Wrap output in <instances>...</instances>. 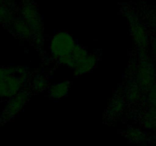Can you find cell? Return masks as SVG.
<instances>
[{
    "mask_svg": "<svg viewBox=\"0 0 156 146\" xmlns=\"http://www.w3.org/2000/svg\"><path fill=\"white\" fill-rule=\"evenodd\" d=\"M19 16L26 22L34 34L33 43L37 50H40L44 45V27L37 5L33 2H22L19 8Z\"/></svg>",
    "mask_w": 156,
    "mask_h": 146,
    "instance_id": "cell-1",
    "label": "cell"
},
{
    "mask_svg": "<svg viewBox=\"0 0 156 146\" xmlns=\"http://www.w3.org/2000/svg\"><path fill=\"white\" fill-rule=\"evenodd\" d=\"M130 25V32L138 51H147L149 38L145 25L139 19L134 10L127 9L125 12Z\"/></svg>",
    "mask_w": 156,
    "mask_h": 146,
    "instance_id": "cell-2",
    "label": "cell"
},
{
    "mask_svg": "<svg viewBox=\"0 0 156 146\" xmlns=\"http://www.w3.org/2000/svg\"><path fill=\"white\" fill-rule=\"evenodd\" d=\"M134 73L136 74L135 80L142 92H148L155 84L156 66L149 57L139 59Z\"/></svg>",
    "mask_w": 156,
    "mask_h": 146,
    "instance_id": "cell-3",
    "label": "cell"
},
{
    "mask_svg": "<svg viewBox=\"0 0 156 146\" xmlns=\"http://www.w3.org/2000/svg\"><path fill=\"white\" fill-rule=\"evenodd\" d=\"M76 43L68 32L59 31L53 36L50 43V52L52 58L57 61L68 56L76 47Z\"/></svg>",
    "mask_w": 156,
    "mask_h": 146,
    "instance_id": "cell-4",
    "label": "cell"
},
{
    "mask_svg": "<svg viewBox=\"0 0 156 146\" xmlns=\"http://www.w3.org/2000/svg\"><path fill=\"white\" fill-rule=\"evenodd\" d=\"M31 97V91L28 88H23L14 97L11 98L2 114L4 121L10 120L19 114L27 104Z\"/></svg>",
    "mask_w": 156,
    "mask_h": 146,
    "instance_id": "cell-5",
    "label": "cell"
},
{
    "mask_svg": "<svg viewBox=\"0 0 156 146\" xmlns=\"http://www.w3.org/2000/svg\"><path fill=\"white\" fill-rule=\"evenodd\" d=\"M89 53L87 49L80 46V44H76V47L70 55L58 59V62L61 65H67L71 69H73Z\"/></svg>",
    "mask_w": 156,
    "mask_h": 146,
    "instance_id": "cell-6",
    "label": "cell"
},
{
    "mask_svg": "<svg viewBox=\"0 0 156 146\" xmlns=\"http://www.w3.org/2000/svg\"><path fill=\"white\" fill-rule=\"evenodd\" d=\"M9 26L11 27V31L17 38L31 42L34 41V34L32 31L30 29L26 22L20 16L16 17V18L10 24Z\"/></svg>",
    "mask_w": 156,
    "mask_h": 146,
    "instance_id": "cell-7",
    "label": "cell"
},
{
    "mask_svg": "<svg viewBox=\"0 0 156 146\" xmlns=\"http://www.w3.org/2000/svg\"><path fill=\"white\" fill-rule=\"evenodd\" d=\"M98 58L96 54H88L80 63L73 69L74 76H80L92 71L97 65Z\"/></svg>",
    "mask_w": 156,
    "mask_h": 146,
    "instance_id": "cell-8",
    "label": "cell"
},
{
    "mask_svg": "<svg viewBox=\"0 0 156 146\" xmlns=\"http://www.w3.org/2000/svg\"><path fill=\"white\" fill-rule=\"evenodd\" d=\"M125 100L124 97L119 94H115L108 105L107 116L109 118L115 119L119 117L124 110Z\"/></svg>",
    "mask_w": 156,
    "mask_h": 146,
    "instance_id": "cell-9",
    "label": "cell"
},
{
    "mask_svg": "<svg viewBox=\"0 0 156 146\" xmlns=\"http://www.w3.org/2000/svg\"><path fill=\"white\" fill-rule=\"evenodd\" d=\"M70 88V82L68 80L57 83V84L51 86L49 88V96L53 99H61L68 94Z\"/></svg>",
    "mask_w": 156,
    "mask_h": 146,
    "instance_id": "cell-10",
    "label": "cell"
},
{
    "mask_svg": "<svg viewBox=\"0 0 156 146\" xmlns=\"http://www.w3.org/2000/svg\"><path fill=\"white\" fill-rule=\"evenodd\" d=\"M126 98L130 104L136 103L141 98V89L135 78L129 80L126 87Z\"/></svg>",
    "mask_w": 156,
    "mask_h": 146,
    "instance_id": "cell-11",
    "label": "cell"
},
{
    "mask_svg": "<svg viewBox=\"0 0 156 146\" xmlns=\"http://www.w3.org/2000/svg\"><path fill=\"white\" fill-rule=\"evenodd\" d=\"M125 135L130 141L138 144H146L149 141L146 133L138 128L129 127L126 131Z\"/></svg>",
    "mask_w": 156,
    "mask_h": 146,
    "instance_id": "cell-12",
    "label": "cell"
},
{
    "mask_svg": "<svg viewBox=\"0 0 156 146\" xmlns=\"http://www.w3.org/2000/svg\"><path fill=\"white\" fill-rule=\"evenodd\" d=\"M142 124L148 130L156 132V109L149 108L142 116Z\"/></svg>",
    "mask_w": 156,
    "mask_h": 146,
    "instance_id": "cell-13",
    "label": "cell"
},
{
    "mask_svg": "<svg viewBox=\"0 0 156 146\" xmlns=\"http://www.w3.org/2000/svg\"><path fill=\"white\" fill-rule=\"evenodd\" d=\"M48 79L42 73H37L31 78V88L34 92H42L48 87Z\"/></svg>",
    "mask_w": 156,
    "mask_h": 146,
    "instance_id": "cell-14",
    "label": "cell"
},
{
    "mask_svg": "<svg viewBox=\"0 0 156 146\" xmlns=\"http://www.w3.org/2000/svg\"><path fill=\"white\" fill-rule=\"evenodd\" d=\"M146 24L150 30L156 34V10H150L147 13Z\"/></svg>",
    "mask_w": 156,
    "mask_h": 146,
    "instance_id": "cell-15",
    "label": "cell"
},
{
    "mask_svg": "<svg viewBox=\"0 0 156 146\" xmlns=\"http://www.w3.org/2000/svg\"><path fill=\"white\" fill-rule=\"evenodd\" d=\"M147 102L149 104V107L156 109V83L148 91L147 95Z\"/></svg>",
    "mask_w": 156,
    "mask_h": 146,
    "instance_id": "cell-16",
    "label": "cell"
},
{
    "mask_svg": "<svg viewBox=\"0 0 156 146\" xmlns=\"http://www.w3.org/2000/svg\"><path fill=\"white\" fill-rule=\"evenodd\" d=\"M151 54H152L153 59H154V62H155L156 66V37L152 38L151 40Z\"/></svg>",
    "mask_w": 156,
    "mask_h": 146,
    "instance_id": "cell-17",
    "label": "cell"
},
{
    "mask_svg": "<svg viewBox=\"0 0 156 146\" xmlns=\"http://www.w3.org/2000/svg\"><path fill=\"white\" fill-rule=\"evenodd\" d=\"M151 141H152L153 143L154 144V146H156V134L154 135H153L152 138H151Z\"/></svg>",
    "mask_w": 156,
    "mask_h": 146,
    "instance_id": "cell-18",
    "label": "cell"
}]
</instances>
